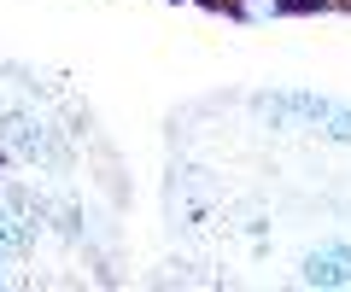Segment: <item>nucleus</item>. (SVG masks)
Listing matches in <instances>:
<instances>
[{"instance_id": "obj_1", "label": "nucleus", "mask_w": 351, "mask_h": 292, "mask_svg": "<svg viewBox=\"0 0 351 292\" xmlns=\"http://www.w3.org/2000/svg\"><path fill=\"white\" fill-rule=\"evenodd\" d=\"M258 111H269L276 123H311V129H322L328 123V111H334V100L328 94H311V88H287V94H258Z\"/></svg>"}, {"instance_id": "obj_5", "label": "nucleus", "mask_w": 351, "mask_h": 292, "mask_svg": "<svg viewBox=\"0 0 351 292\" xmlns=\"http://www.w3.org/2000/svg\"><path fill=\"white\" fill-rule=\"evenodd\" d=\"M0 287H6V252H0Z\"/></svg>"}, {"instance_id": "obj_2", "label": "nucleus", "mask_w": 351, "mask_h": 292, "mask_svg": "<svg viewBox=\"0 0 351 292\" xmlns=\"http://www.w3.org/2000/svg\"><path fill=\"white\" fill-rule=\"evenodd\" d=\"M0 146H6V152H24V158H59L53 152V140H47V123H41L36 111H6L0 117Z\"/></svg>"}, {"instance_id": "obj_3", "label": "nucleus", "mask_w": 351, "mask_h": 292, "mask_svg": "<svg viewBox=\"0 0 351 292\" xmlns=\"http://www.w3.org/2000/svg\"><path fill=\"white\" fill-rule=\"evenodd\" d=\"M304 287H351V240H328L304 257Z\"/></svg>"}, {"instance_id": "obj_4", "label": "nucleus", "mask_w": 351, "mask_h": 292, "mask_svg": "<svg viewBox=\"0 0 351 292\" xmlns=\"http://www.w3.org/2000/svg\"><path fill=\"white\" fill-rule=\"evenodd\" d=\"M281 0H228V18H246V24H258V18H276Z\"/></svg>"}]
</instances>
